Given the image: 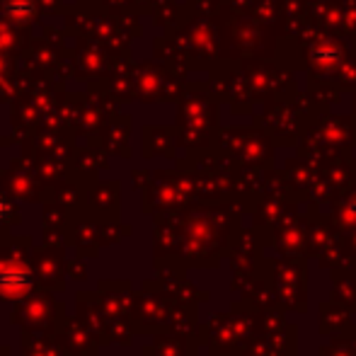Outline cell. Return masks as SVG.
<instances>
[{"label":"cell","mask_w":356,"mask_h":356,"mask_svg":"<svg viewBox=\"0 0 356 356\" xmlns=\"http://www.w3.org/2000/svg\"><path fill=\"white\" fill-rule=\"evenodd\" d=\"M32 289V272L27 267H0V293L19 298Z\"/></svg>","instance_id":"6da1fadb"},{"label":"cell","mask_w":356,"mask_h":356,"mask_svg":"<svg viewBox=\"0 0 356 356\" xmlns=\"http://www.w3.org/2000/svg\"><path fill=\"white\" fill-rule=\"evenodd\" d=\"M3 216H5V202H3V197H0V220H3Z\"/></svg>","instance_id":"7a4b0ae2"}]
</instances>
